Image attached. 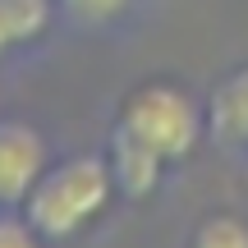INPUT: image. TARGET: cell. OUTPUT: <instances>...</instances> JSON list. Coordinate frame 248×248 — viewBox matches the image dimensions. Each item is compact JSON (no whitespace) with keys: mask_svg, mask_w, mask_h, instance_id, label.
<instances>
[{"mask_svg":"<svg viewBox=\"0 0 248 248\" xmlns=\"http://www.w3.org/2000/svg\"><path fill=\"white\" fill-rule=\"evenodd\" d=\"M46 166L51 156L42 133L23 120H0V207H23Z\"/></svg>","mask_w":248,"mask_h":248,"instance_id":"cell-3","label":"cell"},{"mask_svg":"<svg viewBox=\"0 0 248 248\" xmlns=\"http://www.w3.org/2000/svg\"><path fill=\"white\" fill-rule=\"evenodd\" d=\"M244 188H248V170H244Z\"/></svg>","mask_w":248,"mask_h":248,"instance_id":"cell-10","label":"cell"},{"mask_svg":"<svg viewBox=\"0 0 248 248\" xmlns=\"http://www.w3.org/2000/svg\"><path fill=\"white\" fill-rule=\"evenodd\" d=\"M115 129L133 133L166 161H184L207 133V106H198L188 97V88H179L170 78H147L124 97Z\"/></svg>","mask_w":248,"mask_h":248,"instance_id":"cell-2","label":"cell"},{"mask_svg":"<svg viewBox=\"0 0 248 248\" xmlns=\"http://www.w3.org/2000/svg\"><path fill=\"white\" fill-rule=\"evenodd\" d=\"M193 248H248V221L234 212H216L193 230Z\"/></svg>","mask_w":248,"mask_h":248,"instance_id":"cell-7","label":"cell"},{"mask_svg":"<svg viewBox=\"0 0 248 248\" xmlns=\"http://www.w3.org/2000/svg\"><path fill=\"white\" fill-rule=\"evenodd\" d=\"M207 133L225 147H248V64L225 74L207 97Z\"/></svg>","mask_w":248,"mask_h":248,"instance_id":"cell-5","label":"cell"},{"mask_svg":"<svg viewBox=\"0 0 248 248\" xmlns=\"http://www.w3.org/2000/svg\"><path fill=\"white\" fill-rule=\"evenodd\" d=\"M106 166H110V179H115V193L124 198H152L161 188V179H166V156H156V152L147 147V142H138L133 133L115 129L110 133V147H106Z\"/></svg>","mask_w":248,"mask_h":248,"instance_id":"cell-4","label":"cell"},{"mask_svg":"<svg viewBox=\"0 0 248 248\" xmlns=\"http://www.w3.org/2000/svg\"><path fill=\"white\" fill-rule=\"evenodd\" d=\"M110 198H115V179L106 156L78 152L69 161H51L18 212L46 244H69L106 216Z\"/></svg>","mask_w":248,"mask_h":248,"instance_id":"cell-1","label":"cell"},{"mask_svg":"<svg viewBox=\"0 0 248 248\" xmlns=\"http://www.w3.org/2000/svg\"><path fill=\"white\" fill-rule=\"evenodd\" d=\"M55 23V0H0V60L42 42Z\"/></svg>","mask_w":248,"mask_h":248,"instance_id":"cell-6","label":"cell"},{"mask_svg":"<svg viewBox=\"0 0 248 248\" xmlns=\"http://www.w3.org/2000/svg\"><path fill=\"white\" fill-rule=\"evenodd\" d=\"M0 248H46V239L18 216H0Z\"/></svg>","mask_w":248,"mask_h":248,"instance_id":"cell-9","label":"cell"},{"mask_svg":"<svg viewBox=\"0 0 248 248\" xmlns=\"http://www.w3.org/2000/svg\"><path fill=\"white\" fill-rule=\"evenodd\" d=\"M60 9H69L74 18H83V23H110V18H120L124 9L133 5V0H55Z\"/></svg>","mask_w":248,"mask_h":248,"instance_id":"cell-8","label":"cell"}]
</instances>
